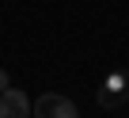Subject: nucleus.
Wrapping results in <instances>:
<instances>
[{"mask_svg":"<svg viewBox=\"0 0 129 118\" xmlns=\"http://www.w3.org/2000/svg\"><path fill=\"white\" fill-rule=\"evenodd\" d=\"M95 103H99L103 110H118V107H125V103H129V73H125V69L106 73L103 84H99V91H95Z\"/></svg>","mask_w":129,"mask_h":118,"instance_id":"obj_1","label":"nucleus"},{"mask_svg":"<svg viewBox=\"0 0 129 118\" xmlns=\"http://www.w3.org/2000/svg\"><path fill=\"white\" fill-rule=\"evenodd\" d=\"M30 114H34V118H80L76 103L64 99V95H57V91H42V95L30 103Z\"/></svg>","mask_w":129,"mask_h":118,"instance_id":"obj_2","label":"nucleus"},{"mask_svg":"<svg viewBox=\"0 0 129 118\" xmlns=\"http://www.w3.org/2000/svg\"><path fill=\"white\" fill-rule=\"evenodd\" d=\"M0 118H30V95L19 88L0 91Z\"/></svg>","mask_w":129,"mask_h":118,"instance_id":"obj_3","label":"nucleus"},{"mask_svg":"<svg viewBox=\"0 0 129 118\" xmlns=\"http://www.w3.org/2000/svg\"><path fill=\"white\" fill-rule=\"evenodd\" d=\"M8 88H12V80H8V73H4V69H0V91H8Z\"/></svg>","mask_w":129,"mask_h":118,"instance_id":"obj_4","label":"nucleus"}]
</instances>
